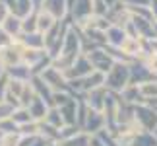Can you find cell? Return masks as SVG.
<instances>
[{"instance_id": "obj_10", "label": "cell", "mask_w": 157, "mask_h": 146, "mask_svg": "<svg viewBox=\"0 0 157 146\" xmlns=\"http://www.w3.org/2000/svg\"><path fill=\"white\" fill-rule=\"evenodd\" d=\"M0 27L4 29V33L8 35L10 39H16V37L21 35V18H17L14 14H8L6 20L0 23Z\"/></svg>"}, {"instance_id": "obj_27", "label": "cell", "mask_w": 157, "mask_h": 146, "mask_svg": "<svg viewBox=\"0 0 157 146\" xmlns=\"http://www.w3.org/2000/svg\"><path fill=\"white\" fill-rule=\"evenodd\" d=\"M31 4H33V8H35V10H39V8H41V4H43V0H31Z\"/></svg>"}, {"instance_id": "obj_25", "label": "cell", "mask_w": 157, "mask_h": 146, "mask_svg": "<svg viewBox=\"0 0 157 146\" xmlns=\"http://www.w3.org/2000/svg\"><path fill=\"white\" fill-rule=\"evenodd\" d=\"M10 14V10H8V6H6L2 0H0V23H2L4 20H6V16Z\"/></svg>"}, {"instance_id": "obj_22", "label": "cell", "mask_w": 157, "mask_h": 146, "mask_svg": "<svg viewBox=\"0 0 157 146\" xmlns=\"http://www.w3.org/2000/svg\"><path fill=\"white\" fill-rule=\"evenodd\" d=\"M126 8H149L151 0H120Z\"/></svg>"}, {"instance_id": "obj_18", "label": "cell", "mask_w": 157, "mask_h": 146, "mask_svg": "<svg viewBox=\"0 0 157 146\" xmlns=\"http://www.w3.org/2000/svg\"><path fill=\"white\" fill-rule=\"evenodd\" d=\"M43 121L47 125L54 127V129H62V127H64V121H62V117H60V111L56 107H49V111H47Z\"/></svg>"}, {"instance_id": "obj_15", "label": "cell", "mask_w": 157, "mask_h": 146, "mask_svg": "<svg viewBox=\"0 0 157 146\" xmlns=\"http://www.w3.org/2000/svg\"><path fill=\"white\" fill-rule=\"evenodd\" d=\"M89 138H91V135H87L83 131H78L76 135H72L68 138L56 140V144L58 146H89Z\"/></svg>"}, {"instance_id": "obj_20", "label": "cell", "mask_w": 157, "mask_h": 146, "mask_svg": "<svg viewBox=\"0 0 157 146\" xmlns=\"http://www.w3.org/2000/svg\"><path fill=\"white\" fill-rule=\"evenodd\" d=\"M140 63L147 68L149 74L157 78V53H146V55L140 59Z\"/></svg>"}, {"instance_id": "obj_16", "label": "cell", "mask_w": 157, "mask_h": 146, "mask_svg": "<svg viewBox=\"0 0 157 146\" xmlns=\"http://www.w3.org/2000/svg\"><path fill=\"white\" fill-rule=\"evenodd\" d=\"M56 22H58V20H56V18H52L49 12L37 10V31H39L41 35H45Z\"/></svg>"}, {"instance_id": "obj_6", "label": "cell", "mask_w": 157, "mask_h": 146, "mask_svg": "<svg viewBox=\"0 0 157 146\" xmlns=\"http://www.w3.org/2000/svg\"><path fill=\"white\" fill-rule=\"evenodd\" d=\"M93 70V66H91V63L87 60V57L86 55H78L76 57V60L72 63L68 68L64 70V76H66V80H78V78H83V76H87L89 72Z\"/></svg>"}, {"instance_id": "obj_11", "label": "cell", "mask_w": 157, "mask_h": 146, "mask_svg": "<svg viewBox=\"0 0 157 146\" xmlns=\"http://www.w3.org/2000/svg\"><path fill=\"white\" fill-rule=\"evenodd\" d=\"M140 94L144 103H147L149 107H157V78L149 80L140 86Z\"/></svg>"}, {"instance_id": "obj_8", "label": "cell", "mask_w": 157, "mask_h": 146, "mask_svg": "<svg viewBox=\"0 0 157 146\" xmlns=\"http://www.w3.org/2000/svg\"><path fill=\"white\" fill-rule=\"evenodd\" d=\"M128 70H130V84H136V86H142L149 80H153L155 76H151L147 72V68L144 66L140 60H134V63L128 64Z\"/></svg>"}, {"instance_id": "obj_21", "label": "cell", "mask_w": 157, "mask_h": 146, "mask_svg": "<svg viewBox=\"0 0 157 146\" xmlns=\"http://www.w3.org/2000/svg\"><path fill=\"white\" fill-rule=\"evenodd\" d=\"M17 131H20V127H17L10 117L0 121V135H17Z\"/></svg>"}, {"instance_id": "obj_7", "label": "cell", "mask_w": 157, "mask_h": 146, "mask_svg": "<svg viewBox=\"0 0 157 146\" xmlns=\"http://www.w3.org/2000/svg\"><path fill=\"white\" fill-rule=\"evenodd\" d=\"M82 131L87 132V135H97V132L105 131V117H103V111H95V109H89V107H87V113H86V119H83Z\"/></svg>"}, {"instance_id": "obj_12", "label": "cell", "mask_w": 157, "mask_h": 146, "mask_svg": "<svg viewBox=\"0 0 157 146\" xmlns=\"http://www.w3.org/2000/svg\"><path fill=\"white\" fill-rule=\"evenodd\" d=\"M124 37H126L124 27L111 23V26L107 27V31H105V45H109V47H118L120 43H122Z\"/></svg>"}, {"instance_id": "obj_19", "label": "cell", "mask_w": 157, "mask_h": 146, "mask_svg": "<svg viewBox=\"0 0 157 146\" xmlns=\"http://www.w3.org/2000/svg\"><path fill=\"white\" fill-rule=\"evenodd\" d=\"M33 31H37V10L21 18V33H33Z\"/></svg>"}, {"instance_id": "obj_28", "label": "cell", "mask_w": 157, "mask_h": 146, "mask_svg": "<svg viewBox=\"0 0 157 146\" xmlns=\"http://www.w3.org/2000/svg\"><path fill=\"white\" fill-rule=\"evenodd\" d=\"M0 76H4V66L0 64Z\"/></svg>"}, {"instance_id": "obj_23", "label": "cell", "mask_w": 157, "mask_h": 146, "mask_svg": "<svg viewBox=\"0 0 157 146\" xmlns=\"http://www.w3.org/2000/svg\"><path fill=\"white\" fill-rule=\"evenodd\" d=\"M12 109H14V107H10L8 103L0 101V121L6 119V117H10V115H12Z\"/></svg>"}, {"instance_id": "obj_5", "label": "cell", "mask_w": 157, "mask_h": 146, "mask_svg": "<svg viewBox=\"0 0 157 146\" xmlns=\"http://www.w3.org/2000/svg\"><path fill=\"white\" fill-rule=\"evenodd\" d=\"M134 119L138 121V125L144 131L151 132L157 127V111L153 107H149L147 103H138V105H134Z\"/></svg>"}, {"instance_id": "obj_24", "label": "cell", "mask_w": 157, "mask_h": 146, "mask_svg": "<svg viewBox=\"0 0 157 146\" xmlns=\"http://www.w3.org/2000/svg\"><path fill=\"white\" fill-rule=\"evenodd\" d=\"M6 90H8V76H0V101H4V95H6Z\"/></svg>"}, {"instance_id": "obj_13", "label": "cell", "mask_w": 157, "mask_h": 146, "mask_svg": "<svg viewBox=\"0 0 157 146\" xmlns=\"http://www.w3.org/2000/svg\"><path fill=\"white\" fill-rule=\"evenodd\" d=\"M27 111H29V115L33 117V121H43L45 115H47V111H49V105H47V103L41 99V97L33 95V99L27 103Z\"/></svg>"}, {"instance_id": "obj_3", "label": "cell", "mask_w": 157, "mask_h": 146, "mask_svg": "<svg viewBox=\"0 0 157 146\" xmlns=\"http://www.w3.org/2000/svg\"><path fill=\"white\" fill-rule=\"evenodd\" d=\"M118 51L122 53L130 63H134V60H140L144 55H146V43H144V39H140V37H128V35H126L122 39V43L118 45Z\"/></svg>"}, {"instance_id": "obj_14", "label": "cell", "mask_w": 157, "mask_h": 146, "mask_svg": "<svg viewBox=\"0 0 157 146\" xmlns=\"http://www.w3.org/2000/svg\"><path fill=\"white\" fill-rule=\"evenodd\" d=\"M20 43L25 47V49H45V39L39 31H33V33H21L20 37Z\"/></svg>"}, {"instance_id": "obj_17", "label": "cell", "mask_w": 157, "mask_h": 146, "mask_svg": "<svg viewBox=\"0 0 157 146\" xmlns=\"http://www.w3.org/2000/svg\"><path fill=\"white\" fill-rule=\"evenodd\" d=\"M10 119L14 121L17 127H21V125L31 123V121H33V117H31V115H29V111H27V107H21V105H20V107H16V109H12Z\"/></svg>"}, {"instance_id": "obj_1", "label": "cell", "mask_w": 157, "mask_h": 146, "mask_svg": "<svg viewBox=\"0 0 157 146\" xmlns=\"http://www.w3.org/2000/svg\"><path fill=\"white\" fill-rule=\"evenodd\" d=\"M130 63H114L111 66V70L105 74V90L111 94H120L122 90L130 84Z\"/></svg>"}, {"instance_id": "obj_2", "label": "cell", "mask_w": 157, "mask_h": 146, "mask_svg": "<svg viewBox=\"0 0 157 146\" xmlns=\"http://www.w3.org/2000/svg\"><path fill=\"white\" fill-rule=\"evenodd\" d=\"M41 80H43L47 86H49L52 92H70V88H68V80H66V76H64V72L62 70H58L56 66H47V68L41 72V74H37ZM72 94V92H70Z\"/></svg>"}, {"instance_id": "obj_26", "label": "cell", "mask_w": 157, "mask_h": 146, "mask_svg": "<svg viewBox=\"0 0 157 146\" xmlns=\"http://www.w3.org/2000/svg\"><path fill=\"white\" fill-rule=\"evenodd\" d=\"M10 41H12V39H10V37H8V35H6V33H4V29H2V27H0V47H4V45H8V43H10Z\"/></svg>"}, {"instance_id": "obj_4", "label": "cell", "mask_w": 157, "mask_h": 146, "mask_svg": "<svg viewBox=\"0 0 157 146\" xmlns=\"http://www.w3.org/2000/svg\"><path fill=\"white\" fill-rule=\"evenodd\" d=\"M83 55H86L87 60L91 63L93 70H99V72H103V74H107V72L111 70V66L114 64V60L109 57V53L103 49V45L95 47V49H89V51H86Z\"/></svg>"}, {"instance_id": "obj_9", "label": "cell", "mask_w": 157, "mask_h": 146, "mask_svg": "<svg viewBox=\"0 0 157 146\" xmlns=\"http://www.w3.org/2000/svg\"><path fill=\"white\" fill-rule=\"evenodd\" d=\"M39 10L49 12L52 18L56 20H62V18L68 16V0H43Z\"/></svg>"}]
</instances>
